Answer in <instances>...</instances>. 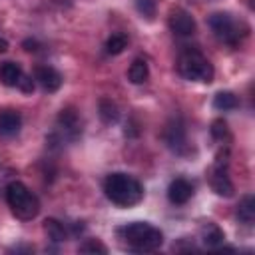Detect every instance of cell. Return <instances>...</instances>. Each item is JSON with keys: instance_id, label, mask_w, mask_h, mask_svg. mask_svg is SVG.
<instances>
[{"instance_id": "cell-1", "label": "cell", "mask_w": 255, "mask_h": 255, "mask_svg": "<svg viewBox=\"0 0 255 255\" xmlns=\"http://www.w3.org/2000/svg\"><path fill=\"white\" fill-rule=\"evenodd\" d=\"M106 197L118 207H131L143 199V185L128 173L116 171L104 179Z\"/></svg>"}, {"instance_id": "cell-2", "label": "cell", "mask_w": 255, "mask_h": 255, "mask_svg": "<svg viewBox=\"0 0 255 255\" xmlns=\"http://www.w3.org/2000/svg\"><path fill=\"white\" fill-rule=\"evenodd\" d=\"M118 233L126 241V245L135 253H151L163 245V233L147 221L128 223V225L120 227Z\"/></svg>"}, {"instance_id": "cell-3", "label": "cell", "mask_w": 255, "mask_h": 255, "mask_svg": "<svg viewBox=\"0 0 255 255\" xmlns=\"http://www.w3.org/2000/svg\"><path fill=\"white\" fill-rule=\"evenodd\" d=\"M6 201L8 207L12 209V213L22 219V221H30L40 213V199L38 195L24 185L22 181H12L6 187Z\"/></svg>"}, {"instance_id": "cell-4", "label": "cell", "mask_w": 255, "mask_h": 255, "mask_svg": "<svg viewBox=\"0 0 255 255\" xmlns=\"http://www.w3.org/2000/svg\"><path fill=\"white\" fill-rule=\"evenodd\" d=\"M177 72L181 78L189 80V82H201V84H209L213 82L215 70L211 66V62L199 52V50H183L177 58Z\"/></svg>"}, {"instance_id": "cell-5", "label": "cell", "mask_w": 255, "mask_h": 255, "mask_svg": "<svg viewBox=\"0 0 255 255\" xmlns=\"http://www.w3.org/2000/svg\"><path fill=\"white\" fill-rule=\"evenodd\" d=\"M207 24L213 36L227 46H237L241 38L247 34V26L243 22H237L229 12H213L207 18Z\"/></svg>"}, {"instance_id": "cell-6", "label": "cell", "mask_w": 255, "mask_h": 255, "mask_svg": "<svg viewBox=\"0 0 255 255\" xmlns=\"http://www.w3.org/2000/svg\"><path fill=\"white\" fill-rule=\"evenodd\" d=\"M80 135H82V120L78 112L74 108H64L58 114L56 128L48 139L56 143H66V141H76Z\"/></svg>"}, {"instance_id": "cell-7", "label": "cell", "mask_w": 255, "mask_h": 255, "mask_svg": "<svg viewBox=\"0 0 255 255\" xmlns=\"http://www.w3.org/2000/svg\"><path fill=\"white\" fill-rule=\"evenodd\" d=\"M163 141L165 145L177 153V155H185L187 149H189V143H187V129H185V124L179 116L171 118L167 124H165V129H163Z\"/></svg>"}, {"instance_id": "cell-8", "label": "cell", "mask_w": 255, "mask_h": 255, "mask_svg": "<svg viewBox=\"0 0 255 255\" xmlns=\"http://www.w3.org/2000/svg\"><path fill=\"white\" fill-rule=\"evenodd\" d=\"M169 30H171L175 36H179V38H189V36L195 34L197 24H195V18H193L187 10L175 8V10H171V14H169Z\"/></svg>"}, {"instance_id": "cell-9", "label": "cell", "mask_w": 255, "mask_h": 255, "mask_svg": "<svg viewBox=\"0 0 255 255\" xmlns=\"http://www.w3.org/2000/svg\"><path fill=\"white\" fill-rule=\"evenodd\" d=\"M211 187L221 197H231L233 195V183H231V179L227 175V157L225 155H223V159L219 155L217 161H215V165H213V171H211Z\"/></svg>"}, {"instance_id": "cell-10", "label": "cell", "mask_w": 255, "mask_h": 255, "mask_svg": "<svg viewBox=\"0 0 255 255\" xmlns=\"http://www.w3.org/2000/svg\"><path fill=\"white\" fill-rule=\"evenodd\" d=\"M34 80L40 84L44 92H58L62 86V74L52 66H38L34 72Z\"/></svg>"}, {"instance_id": "cell-11", "label": "cell", "mask_w": 255, "mask_h": 255, "mask_svg": "<svg viewBox=\"0 0 255 255\" xmlns=\"http://www.w3.org/2000/svg\"><path fill=\"white\" fill-rule=\"evenodd\" d=\"M193 195V183L185 177H175L167 187V199L173 205H183Z\"/></svg>"}, {"instance_id": "cell-12", "label": "cell", "mask_w": 255, "mask_h": 255, "mask_svg": "<svg viewBox=\"0 0 255 255\" xmlns=\"http://www.w3.org/2000/svg\"><path fill=\"white\" fill-rule=\"evenodd\" d=\"M22 128V116L16 110H0V135L12 137Z\"/></svg>"}, {"instance_id": "cell-13", "label": "cell", "mask_w": 255, "mask_h": 255, "mask_svg": "<svg viewBox=\"0 0 255 255\" xmlns=\"http://www.w3.org/2000/svg\"><path fill=\"white\" fill-rule=\"evenodd\" d=\"M24 76V70L16 62H2L0 64V82L8 88H18L20 80Z\"/></svg>"}, {"instance_id": "cell-14", "label": "cell", "mask_w": 255, "mask_h": 255, "mask_svg": "<svg viewBox=\"0 0 255 255\" xmlns=\"http://www.w3.org/2000/svg\"><path fill=\"white\" fill-rule=\"evenodd\" d=\"M223 239H225V235H223V231L219 229V225H215V223H205V225L201 227V241H203L205 247H209V249H219V247L223 245Z\"/></svg>"}, {"instance_id": "cell-15", "label": "cell", "mask_w": 255, "mask_h": 255, "mask_svg": "<svg viewBox=\"0 0 255 255\" xmlns=\"http://www.w3.org/2000/svg\"><path fill=\"white\" fill-rule=\"evenodd\" d=\"M237 219L243 225H253L255 221V197L251 193L243 195V199L237 205Z\"/></svg>"}, {"instance_id": "cell-16", "label": "cell", "mask_w": 255, "mask_h": 255, "mask_svg": "<svg viewBox=\"0 0 255 255\" xmlns=\"http://www.w3.org/2000/svg\"><path fill=\"white\" fill-rule=\"evenodd\" d=\"M98 114L102 118L104 124H116L120 120V108L114 100L110 98H102L100 104H98Z\"/></svg>"}, {"instance_id": "cell-17", "label": "cell", "mask_w": 255, "mask_h": 255, "mask_svg": "<svg viewBox=\"0 0 255 255\" xmlns=\"http://www.w3.org/2000/svg\"><path fill=\"white\" fill-rule=\"evenodd\" d=\"M128 78L131 84H143L149 78V66L143 58H135L128 70Z\"/></svg>"}, {"instance_id": "cell-18", "label": "cell", "mask_w": 255, "mask_h": 255, "mask_svg": "<svg viewBox=\"0 0 255 255\" xmlns=\"http://www.w3.org/2000/svg\"><path fill=\"white\" fill-rule=\"evenodd\" d=\"M239 106V98L233 94V92H217L215 98H213V108L219 110V112H231Z\"/></svg>"}, {"instance_id": "cell-19", "label": "cell", "mask_w": 255, "mask_h": 255, "mask_svg": "<svg viewBox=\"0 0 255 255\" xmlns=\"http://www.w3.org/2000/svg\"><path fill=\"white\" fill-rule=\"evenodd\" d=\"M44 231L48 233V237H50L54 243H62V241L68 239V231H66V227H64L58 219H54V217H50V219L44 221Z\"/></svg>"}, {"instance_id": "cell-20", "label": "cell", "mask_w": 255, "mask_h": 255, "mask_svg": "<svg viewBox=\"0 0 255 255\" xmlns=\"http://www.w3.org/2000/svg\"><path fill=\"white\" fill-rule=\"evenodd\" d=\"M126 48H128V36H126L124 32H116V34H112V36L106 40V52L112 54V56L122 54Z\"/></svg>"}, {"instance_id": "cell-21", "label": "cell", "mask_w": 255, "mask_h": 255, "mask_svg": "<svg viewBox=\"0 0 255 255\" xmlns=\"http://www.w3.org/2000/svg\"><path fill=\"white\" fill-rule=\"evenodd\" d=\"M133 2H135V10L141 14V18H145V20H153L155 10H157L155 0H133Z\"/></svg>"}, {"instance_id": "cell-22", "label": "cell", "mask_w": 255, "mask_h": 255, "mask_svg": "<svg viewBox=\"0 0 255 255\" xmlns=\"http://www.w3.org/2000/svg\"><path fill=\"white\" fill-rule=\"evenodd\" d=\"M78 251H80V253H102V255H106V253H108V247H106L100 239H86V241L78 247Z\"/></svg>"}, {"instance_id": "cell-23", "label": "cell", "mask_w": 255, "mask_h": 255, "mask_svg": "<svg viewBox=\"0 0 255 255\" xmlns=\"http://www.w3.org/2000/svg\"><path fill=\"white\" fill-rule=\"evenodd\" d=\"M211 135H213L215 139H223V137L227 135V124H225L223 120H215V122L211 124Z\"/></svg>"}, {"instance_id": "cell-24", "label": "cell", "mask_w": 255, "mask_h": 255, "mask_svg": "<svg viewBox=\"0 0 255 255\" xmlns=\"http://www.w3.org/2000/svg\"><path fill=\"white\" fill-rule=\"evenodd\" d=\"M18 90H22L24 94H32V92H34V80L24 74L22 80H20V84H18Z\"/></svg>"}, {"instance_id": "cell-25", "label": "cell", "mask_w": 255, "mask_h": 255, "mask_svg": "<svg viewBox=\"0 0 255 255\" xmlns=\"http://www.w3.org/2000/svg\"><path fill=\"white\" fill-rule=\"evenodd\" d=\"M36 46H38V44H36L34 40H26V42H24V48H26L28 52H36V50H38Z\"/></svg>"}, {"instance_id": "cell-26", "label": "cell", "mask_w": 255, "mask_h": 255, "mask_svg": "<svg viewBox=\"0 0 255 255\" xmlns=\"http://www.w3.org/2000/svg\"><path fill=\"white\" fill-rule=\"evenodd\" d=\"M6 50H8V42L4 38H0V54H4Z\"/></svg>"}]
</instances>
